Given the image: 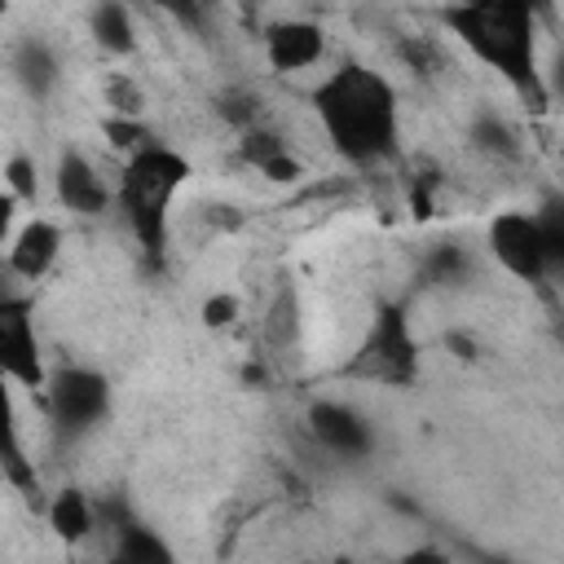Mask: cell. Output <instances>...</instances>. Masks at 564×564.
I'll use <instances>...</instances> for the list:
<instances>
[{"mask_svg":"<svg viewBox=\"0 0 564 564\" xmlns=\"http://www.w3.org/2000/svg\"><path fill=\"white\" fill-rule=\"evenodd\" d=\"M110 560L119 564H172V546L141 520L132 516H119L115 520V546H110Z\"/></svg>","mask_w":564,"mask_h":564,"instance_id":"obj_15","label":"cell"},{"mask_svg":"<svg viewBox=\"0 0 564 564\" xmlns=\"http://www.w3.org/2000/svg\"><path fill=\"white\" fill-rule=\"evenodd\" d=\"M538 9L524 0H449L441 9V22L458 44L489 66L520 101L533 110H546V70L538 62Z\"/></svg>","mask_w":564,"mask_h":564,"instance_id":"obj_2","label":"cell"},{"mask_svg":"<svg viewBox=\"0 0 564 564\" xmlns=\"http://www.w3.org/2000/svg\"><path fill=\"white\" fill-rule=\"evenodd\" d=\"M0 471H4V480H9L18 494H40V480H35V458H26V449H22V441H18V436H9L4 458H0Z\"/></svg>","mask_w":564,"mask_h":564,"instance_id":"obj_19","label":"cell"},{"mask_svg":"<svg viewBox=\"0 0 564 564\" xmlns=\"http://www.w3.org/2000/svg\"><path fill=\"white\" fill-rule=\"evenodd\" d=\"M538 234H542V251H546V269L564 273V194H546L538 207Z\"/></svg>","mask_w":564,"mask_h":564,"instance_id":"obj_18","label":"cell"},{"mask_svg":"<svg viewBox=\"0 0 564 564\" xmlns=\"http://www.w3.org/2000/svg\"><path fill=\"white\" fill-rule=\"evenodd\" d=\"M524 4H529V9H538V13H546V9H551V0H524Z\"/></svg>","mask_w":564,"mask_h":564,"instance_id":"obj_27","label":"cell"},{"mask_svg":"<svg viewBox=\"0 0 564 564\" xmlns=\"http://www.w3.org/2000/svg\"><path fill=\"white\" fill-rule=\"evenodd\" d=\"M546 93L564 101V48H560V53L551 57V66H546Z\"/></svg>","mask_w":564,"mask_h":564,"instance_id":"obj_25","label":"cell"},{"mask_svg":"<svg viewBox=\"0 0 564 564\" xmlns=\"http://www.w3.org/2000/svg\"><path fill=\"white\" fill-rule=\"evenodd\" d=\"M304 423H308L313 441H317L326 454H335V458H366V454L375 449V427H370V419H366L361 410L344 405V401H330V397L313 401L308 414H304Z\"/></svg>","mask_w":564,"mask_h":564,"instance_id":"obj_8","label":"cell"},{"mask_svg":"<svg viewBox=\"0 0 564 564\" xmlns=\"http://www.w3.org/2000/svg\"><path fill=\"white\" fill-rule=\"evenodd\" d=\"M313 115L339 159L352 167H370L397 154L401 141V106L397 88L366 62H339L326 70L313 93Z\"/></svg>","mask_w":564,"mask_h":564,"instance_id":"obj_1","label":"cell"},{"mask_svg":"<svg viewBox=\"0 0 564 564\" xmlns=\"http://www.w3.org/2000/svg\"><path fill=\"white\" fill-rule=\"evenodd\" d=\"M13 79L31 93V97H48L53 93V84H57V57H53V48L44 44V40H22L18 48H13Z\"/></svg>","mask_w":564,"mask_h":564,"instance_id":"obj_16","label":"cell"},{"mask_svg":"<svg viewBox=\"0 0 564 564\" xmlns=\"http://www.w3.org/2000/svg\"><path fill=\"white\" fill-rule=\"evenodd\" d=\"M419 370H423V352H419L405 304H397V300L379 304L357 352L348 357L344 375L357 383H379V388H414Z\"/></svg>","mask_w":564,"mask_h":564,"instance_id":"obj_4","label":"cell"},{"mask_svg":"<svg viewBox=\"0 0 564 564\" xmlns=\"http://www.w3.org/2000/svg\"><path fill=\"white\" fill-rule=\"evenodd\" d=\"M467 141H471V150H480V154H489V159H520V137H516L511 123H507L502 115H494V110H480V115L471 119Z\"/></svg>","mask_w":564,"mask_h":564,"instance_id":"obj_17","label":"cell"},{"mask_svg":"<svg viewBox=\"0 0 564 564\" xmlns=\"http://www.w3.org/2000/svg\"><path fill=\"white\" fill-rule=\"evenodd\" d=\"M326 57V31L308 18H278L264 26V62L278 75L308 70Z\"/></svg>","mask_w":564,"mask_h":564,"instance_id":"obj_9","label":"cell"},{"mask_svg":"<svg viewBox=\"0 0 564 564\" xmlns=\"http://www.w3.org/2000/svg\"><path fill=\"white\" fill-rule=\"evenodd\" d=\"M35 159L31 154H9L4 159V194H13L18 203H35Z\"/></svg>","mask_w":564,"mask_h":564,"instance_id":"obj_21","label":"cell"},{"mask_svg":"<svg viewBox=\"0 0 564 564\" xmlns=\"http://www.w3.org/2000/svg\"><path fill=\"white\" fill-rule=\"evenodd\" d=\"M185 181H189V159L163 141H150L145 150L123 159L115 203H119V212H123V220H128V229H132V238L150 264H159L167 251L172 198L181 194Z\"/></svg>","mask_w":564,"mask_h":564,"instance_id":"obj_3","label":"cell"},{"mask_svg":"<svg viewBox=\"0 0 564 564\" xmlns=\"http://www.w3.org/2000/svg\"><path fill=\"white\" fill-rule=\"evenodd\" d=\"M0 370L22 388H48V370L35 335V304L13 291L0 300Z\"/></svg>","mask_w":564,"mask_h":564,"instance_id":"obj_6","label":"cell"},{"mask_svg":"<svg viewBox=\"0 0 564 564\" xmlns=\"http://www.w3.org/2000/svg\"><path fill=\"white\" fill-rule=\"evenodd\" d=\"M53 194L66 212L75 216H101L110 207V185L101 181L97 163L84 154V150H62L57 154V167H53Z\"/></svg>","mask_w":564,"mask_h":564,"instance_id":"obj_10","label":"cell"},{"mask_svg":"<svg viewBox=\"0 0 564 564\" xmlns=\"http://www.w3.org/2000/svg\"><path fill=\"white\" fill-rule=\"evenodd\" d=\"M88 35L106 57H132L137 53V26L128 0H93L88 9Z\"/></svg>","mask_w":564,"mask_h":564,"instance_id":"obj_13","label":"cell"},{"mask_svg":"<svg viewBox=\"0 0 564 564\" xmlns=\"http://www.w3.org/2000/svg\"><path fill=\"white\" fill-rule=\"evenodd\" d=\"M62 256V229L44 216H31L13 238H9V251H4V269L22 282H40Z\"/></svg>","mask_w":564,"mask_h":564,"instance_id":"obj_11","label":"cell"},{"mask_svg":"<svg viewBox=\"0 0 564 564\" xmlns=\"http://www.w3.org/2000/svg\"><path fill=\"white\" fill-rule=\"evenodd\" d=\"M106 137H110V145L123 150V154H137V150H145V145L154 141L150 128L141 123V115H110V119H106Z\"/></svg>","mask_w":564,"mask_h":564,"instance_id":"obj_20","label":"cell"},{"mask_svg":"<svg viewBox=\"0 0 564 564\" xmlns=\"http://www.w3.org/2000/svg\"><path fill=\"white\" fill-rule=\"evenodd\" d=\"M44 520H48V529H53L57 542L79 546V542L97 529V507L88 502L84 489H57L53 502L44 507Z\"/></svg>","mask_w":564,"mask_h":564,"instance_id":"obj_14","label":"cell"},{"mask_svg":"<svg viewBox=\"0 0 564 564\" xmlns=\"http://www.w3.org/2000/svg\"><path fill=\"white\" fill-rule=\"evenodd\" d=\"M48 419L62 436H84L110 414V379L93 366H62L48 375Z\"/></svg>","mask_w":564,"mask_h":564,"instance_id":"obj_5","label":"cell"},{"mask_svg":"<svg viewBox=\"0 0 564 564\" xmlns=\"http://www.w3.org/2000/svg\"><path fill=\"white\" fill-rule=\"evenodd\" d=\"M238 313H242V304H238L234 291H216V295H207L203 308H198V317H203L207 330H225V326H234Z\"/></svg>","mask_w":564,"mask_h":564,"instance_id":"obj_22","label":"cell"},{"mask_svg":"<svg viewBox=\"0 0 564 564\" xmlns=\"http://www.w3.org/2000/svg\"><path fill=\"white\" fill-rule=\"evenodd\" d=\"M485 242H489V256H494L516 282H542V278L551 273L533 212H520V207L498 212V216L489 220V229H485Z\"/></svg>","mask_w":564,"mask_h":564,"instance_id":"obj_7","label":"cell"},{"mask_svg":"<svg viewBox=\"0 0 564 564\" xmlns=\"http://www.w3.org/2000/svg\"><path fill=\"white\" fill-rule=\"evenodd\" d=\"M132 4H154V9H167V13H176V0H132Z\"/></svg>","mask_w":564,"mask_h":564,"instance_id":"obj_26","label":"cell"},{"mask_svg":"<svg viewBox=\"0 0 564 564\" xmlns=\"http://www.w3.org/2000/svg\"><path fill=\"white\" fill-rule=\"evenodd\" d=\"M106 97H110L115 115H141V106H145V93H141V88H132L123 75H115V79L106 84Z\"/></svg>","mask_w":564,"mask_h":564,"instance_id":"obj_24","label":"cell"},{"mask_svg":"<svg viewBox=\"0 0 564 564\" xmlns=\"http://www.w3.org/2000/svg\"><path fill=\"white\" fill-rule=\"evenodd\" d=\"M238 154L247 167H256L260 176L269 181H295L300 176V159L291 154L286 137H278L273 128H242V141H238Z\"/></svg>","mask_w":564,"mask_h":564,"instance_id":"obj_12","label":"cell"},{"mask_svg":"<svg viewBox=\"0 0 564 564\" xmlns=\"http://www.w3.org/2000/svg\"><path fill=\"white\" fill-rule=\"evenodd\" d=\"M427 273H432L436 282H458V278H467V273H471V260H467V251H463V247H441V251H432Z\"/></svg>","mask_w":564,"mask_h":564,"instance_id":"obj_23","label":"cell"}]
</instances>
